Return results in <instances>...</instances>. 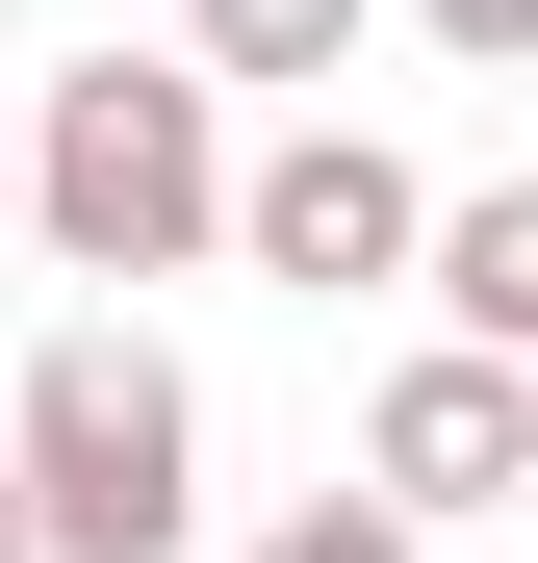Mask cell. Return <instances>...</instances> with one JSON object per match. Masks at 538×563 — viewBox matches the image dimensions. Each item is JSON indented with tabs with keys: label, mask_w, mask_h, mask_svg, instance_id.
<instances>
[{
	"label": "cell",
	"mask_w": 538,
	"mask_h": 563,
	"mask_svg": "<svg viewBox=\"0 0 538 563\" xmlns=\"http://www.w3.org/2000/svg\"><path fill=\"white\" fill-rule=\"evenodd\" d=\"M0 512H26V563H179L206 538V385L154 333H52L0 385Z\"/></svg>",
	"instance_id": "cell-1"
},
{
	"label": "cell",
	"mask_w": 538,
	"mask_h": 563,
	"mask_svg": "<svg viewBox=\"0 0 538 563\" xmlns=\"http://www.w3.org/2000/svg\"><path fill=\"white\" fill-rule=\"evenodd\" d=\"M231 206V77L206 52H77L52 77V129H26V231L77 282H179Z\"/></svg>",
	"instance_id": "cell-2"
},
{
	"label": "cell",
	"mask_w": 538,
	"mask_h": 563,
	"mask_svg": "<svg viewBox=\"0 0 538 563\" xmlns=\"http://www.w3.org/2000/svg\"><path fill=\"white\" fill-rule=\"evenodd\" d=\"M359 487H385L410 538L513 512V487H538V358H487V333H410V358H385V410H359Z\"/></svg>",
	"instance_id": "cell-3"
},
{
	"label": "cell",
	"mask_w": 538,
	"mask_h": 563,
	"mask_svg": "<svg viewBox=\"0 0 538 563\" xmlns=\"http://www.w3.org/2000/svg\"><path fill=\"white\" fill-rule=\"evenodd\" d=\"M410 206H436V179L385 154V129H283V154H231V206H206V256H256V282H308V308H333V282H410Z\"/></svg>",
	"instance_id": "cell-4"
},
{
	"label": "cell",
	"mask_w": 538,
	"mask_h": 563,
	"mask_svg": "<svg viewBox=\"0 0 538 563\" xmlns=\"http://www.w3.org/2000/svg\"><path fill=\"white\" fill-rule=\"evenodd\" d=\"M410 282H436V333L538 358V179H462V206H410Z\"/></svg>",
	"instance_id": "cell-5"
},
{
	"label": "cell",
	"mask_w": 538,
	"mask_h": 563,
	"mask_svg": "<svg viewBox=\"0 0 538 563\" xmlns=\"http://www.w3.org/2000/svg\"><path fill=\"white\" fill-rule=\"evenodd\" d=\"M359 26H385V0H179V52H206V77H283V103H333Z\"/></svg>",
	"instance_id": "cell-6"
},
{
	"label": "cell",
	"mask_w": 538,
	"mask_h": 563,
	"mask_svg": "<svg viewBox=\"0 0 538 563\" xmlns=\"http://www.w3.org/2000/svg\"><path fill=\"white\" fill-rule=\"evenodd\" d=\"M231 563H436V538H410V512H385V487H308V512H256V538H231Z\"/></svg>",
	"instance_id": "cell-7"
},
{
	"label": "cell",
	"mask_w": 538,
	"mask_h": 563,
	"mask_svg": "<svg viewBox=\"0 0 538 563\" xmlns=\"http://www.w3.org/2000/svg\"><path fill=\"white\" fill-rule=\"evenodd\" d=\"M410 26L462 52V77H538V0H410Z\"/></svg>",
	"instance_id": "cell-8"
},
{
	"label": "cell",
	"mask_w": 538,
	"mask_h": 563,
	"mask_svg": "<svg viewBox=\"0 0 538 563\" xmlns=\"http://www.w3.org/2000/svg\"><path fill=\"white\" fill-rule=\"evenodd\" d=\"M0 563H26V512H0Z\"/></svg>",
	"instance_id": "cell-9"
}]
</instances>
